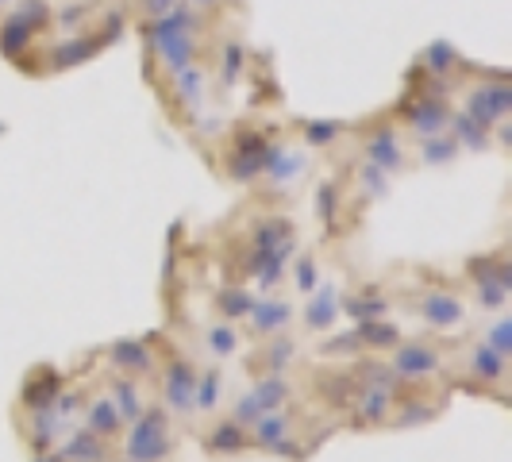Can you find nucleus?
I'll list each match as a JSON object with an SVG mask.
<instances>
[{
  "label": "nucleus",
  "mask_w": 512,
  "mask_h": 462,
  "mask_svg": "<svg viewBox=\"0 0 512 462\" xmlns=\"http://www.w3.org/2000/svg\"><path fill=\"white\" fill-rule=\"evenodd\" d=\"M170 455V436H166V416L162 412H147L135 420L128 439V459L131 462H162Z\"/></svg>",
  "instance_id": "1"
},
{
  "label": "nucleus",
  "mask_w": 512,
  "mask_h": 462,
  "mask_svg": "<svg viewBox=\"0 0 512 462\" xmlns=\"http://www.w3.org/2000/svg\"><path fill=\"white\" fill-rule=\"evenodd\" d=\"M193 385H197L193 370L185 362H170V370H166V401H170V409H193Z\"/></svg>",
  "instance_id": "2"
},
{
  "label": "nucleus",
  "mask_w": 512,
  "mask_h": 462,
  "mask_svg": "<svg viewBox=\"0 0 512 462\" xmlns=\"http://www.w3.org/2000/svg\"><path fill=\"white\" fill-rule=\"evenodd\" d=\"M439 366V355L432 347H424V343H409V347H401L397 355H393V370L397 374H405V378H416V374H432Z\"/></svg>",
  "instance_id": "3"
},
{
  "label": "nucleus",
  "mask_w": 512,
  "mask_h": 462,
  "mask_svg": "<svg viewBox=\"0 0 512 462\" xmlns=\"http://www.w3.org/2000/svg\"><path fill=\"white\" fill-rule=\"evenodd\" d=\"M420 312H424V320L436 324V328H451V324H459L462 320L459 301L447 297V293H428V297L420 301Z\"/></svg>",
  "instance_id": "4"
},
{
  "label": "nucleus",
  "mask_w": 512,
  "mask_h": 462,
  "mask_svg": "<svg viewBox=\"0 0 512 462\" xmlns=\"http://www.w3.org/2000/svg\"><path fill=\"white\" fill-rule=\"evenodd\" d=\"M505 366H509V359H505L501 351H493L489 343H478V347H474V355H470V370H474L482 382L501 378V374H505Z\"/></svg>",
  "instance_id": "5"
},
{
  "label": "nucleus",
  "mask_w": 512,
  "mask_h": 462,
  "mask_svg": "<svg viewBox=\"0 0 512 462\" xmlns=\"http://www.w3.org/2000/svg\"><path fill=\"white\" fill-rule=\"evenodd\" d=\"M112 362L131 370V374H143V370H151V351L143 343H135V339H124V343L112 347Z\"/></svg>",
  "instance_id": "6"
},
{
  "label": "nucleus",
  "mask_w": 512,
  "mask_h": 462,
  "mask_svg": "<svg viewBox=\"0 0 512 462\" xmlns=\"http://www.w3.org/2000/svg\"><path fill=\"white\" fill-rule=\"evenodd\" d=\"M332 324H335V289L324 285V289L312 297V305H308V328H312V332H324V328H332Z\"/></svg>",
  "instance_id": "7"
},
{
  "label": "nucleus",
  "mask_w": 512,
  "mask_h": 462,
  "mask_svg": "<svg viewBox=\"0 0 512 462\" xmlns=\"http://www.w3.org/2000/svg\"><path fill=\"white\" fill-rule=\"evenodd\" d=\"M120 412L112 405V397H101L93 409H89V432H97V436H112V432H120Z\"/></svg>",
  "instance_id": "8"
},
{
  "label": "nucleus",
  "mask_w": 512,
  "mask_h": 462,
  "mask_svg": "<svg viewBox=\"0 0 512 462\" xmlns=\"http://www.w3.org/2000/svg\"><path fill=\"white\" fill-rule=\"evenodd\" d=\"M66 459L70 462H104V443L97 432H81V436H74L70 443H66Z\"/></svg>",
  "instance_id": "9"
},
{
  "label": "nucleus",
  "mask_w": 512,
  "mask_h": 462,
  "mask_svg": "<svg viewBox=\"0 0 512 462\" xmlns=\"http://www.w3.org/2000/svg\"><path fill=\"white\" fill-rule=\"evenodd\" d=\"M251 316H255V328L258 332H278V328H285L289 324V308L278 305V301H255L251 305Z\"/></svg>",
  "instance_id": "10"
},
{
  "label": "nucleus",
  "mask_w": 512,
  "mask_h": 462,
  "mask_svg": "<svg viewBox=\"0 0 512 462\" xmlns=\"http://www.w3.org/2000/svg\"><path fill=\"white\" fill-rule=\"evenodd\" d=\"M208 443H212V451H216V455H231V451H239L247 439H243V432H239V424L228 420V424H220V428L212 432Z\"/></svg>",
  "instance_id": "11"
},
{
  "label": "nucleus",
  "mask_w": 512,
  "mask_h": 462,
  "mask_svg": "<svg viewBox=\"0 0 512 462\" xmlns=\"http://www.w3.org/2000/svg\"><path fill=\"white\" fill-rule=\"evenodd\" d=\"M116 401H120V420H139L143 416V405H139V393H135V382H116Z\"/></svg>",
  "instance_id": "12"
},
{
  "label": "nucleus",
  "mask_w": 512,
  "mask_h": 462,
  "mask_svg": "<svg viewBox=\"0 0 512 462\" xmlns=\"http://www.w3.org/2000/svg\"><path fill=\"white\" fill-rule=\"evenodd\" d=\"M216 401H220V378H216V374H205L201 382L193 385V405L212 412L216 409Z\"/></svg>",
  "instance_id": "13"
},
{
  "label": "nucleus",
  "mask_w": 512,
  "mask_h": 462,
  "mask_svg": "<svg viewBox=\"0 0 512 462\" xmlns=\"http://www.w3.org/2000/svg\"><path fill=\"white\" fill-rule=\"evenodd\" d=\"M362 339L370 347H389V343H397V328L393 324H362Z\"/></svg>",
  "instance_id": "14"
},
{
  "label": "nucleus",
  "mask_w": 512,
  "mask_h": 462,
  "mask_svg": "<svg viewBox=\"0 0 512 462\" xmlns=\"http://www.w3.org/2000/svg\"><path fill=\"white\" fill-rule=\"evenodd\" d=\"M208 343H212V351H216V355H231V351L239 347V339H235V328H228V324L212 328V332H208Z\"/></svg>",
  "instance_id": "15"
},
{
  "label": "nucleus",
  "mask_w": 512,
  "mask_h": 462,
  "mask_svg": "<svg viewBox=\"0 0 512 462\" xmlns=\"http://www.w3.org/2000/svg\"><path fill=\"white\" fill-rule=\"evenodd\" d=\"M251 305H255V301H251L247 293H224V308H228L231 316H247Z\"/></svg>",
  "instance_id": "16"
},
{
  "label": "nucleus",
  "mask_w": 512,
  "mask_h": 462,
  "mask_svg": "<svg viewBox=\"0 0 512 462\" xmlns=\"http://www.w3.org/2000/svg\"><path fill=\"white\" fill-rule=\"evenodd\" d=\"M509 332H512V324L509 320H501V324H497V332H493V343H489V347H493V351H501V355H509Z\"/></svg>",
  "instance_id": "17"
},
{
  "label": "nucleus",
  "mask_w": 512,
  "mask_h": 462,
  "mask_svg": "<svg viewBox=\"0 0 512 462\" xmlns=\"http://www.w3.org/2000/svg\"><path fill=\"white\" fill-rule=\"evenodd\" d=\"M128 462H131V459H128Z\"/></svg>",
  "instance_id": "18"
}]
</instances>
